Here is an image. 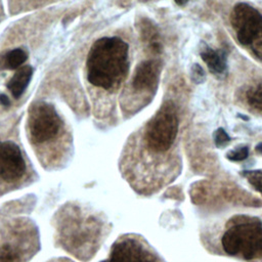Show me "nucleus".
Masks as SVG:
<instances>
[{
  "mask_svg": "<svg viewBox=\"0 0 262 262\" xmlns=\"http://www.w3.org/2000/svg\"><path fill=\"white\" fill-rule=\"evenodd\" d=\"M87 79L103 89L117 87L129 68V46L119 37H103L92 45L86 62Z\"/></svg>",
  "mask_w": 262,
  "mask_h": 262,
  "instance_id": "f257e3e1",
  "label": "nucleus"
},
{
  "mask_svg": "<svg viewBox=\"0 0 262 262\" xmlns=\"http://www.w3.org/2000/svg\"><path fill=\"white\" fill-rule=\"evenodd\" d=\"M228 224L221 238L225 253L245 260L262 258V221L257 217L238 215Z\"/></svg>",
  "mask_w": 262,
  "mask_h": 262,
  "instance_id": "f03ea898",
  "label": "nucleus"
},
{
  "mask_svg": "<svg viewBox=\"0 0 262 262\" xmlns=\"http://www.w3.org/2000/svg\"><path fill=\"white\" fill-rule=\"evenodd\" d=\"M178 131V117L174 104L165 102L148 122L145 131L147 146L156 151L168 150L173 144Z\"/></svg>",
  "mask_w": 262,
  "mask_h": 262,
  "instance_id": "7ed1b4c3",
  "label": "nucleus"
},
{
  "mask_svg": "<svg viewBox=\"0 0 262 262\" xmlns=\"http://www.w3.org/2000/svg\"><path fill=\"white\" fill-rule=\"evenodd\" d=\"M231 24L241 44L249 46L262 58V15L251 5L238 3L231 14Z\"/></svg>",
  "mask_w": 262,
  "mask_h": 262,
  "instance_id": "20e7f679",
  "label": "nucleus"
},
{
  "mask_svg": "<svg viewBox=\"0 0 262 262\" xmlns=\"http://www.w3.org/2000/svg\"><path fill=\"white\" fill-rule=\"evenodd\" d=\"M60 126L61 120L52 104L38 101L31 107L28 129L33 142L44 143L53 139L58 134Z\"/></svg>",
  "mask_w": 262,
  "mask_h": 262,
  "instance_id": "39448f33",
  "label": "nucleus"
},
{
  "mask_svg": "<svg viewBox=\"0 0 262 262\" xmlns=\"http://www.w3.org/2000/svg\"><path fill=\"white\" fill-rule=\"evenodd\" d=\"M26 162L20 148L12 141H0V179L11 182L24 176Z\"/></svg>",
  "mask_w": 262,
  "mask_h": 262,
  "instance_id": "423d86ee",
  "label": "nucleus"
},
{
  "mask_svg": "<svg viewBox=\"0 0 262 262\" xmlns=\"http://www.w3.org/2000/svg\"><path fill=\"white\" fill-rule=\"evenodd\" d=\"M101 262H157V260L140 243L133 238H125L115 244L110 257Z\"/></svg>",
  "mask_w": 262,
  "mask_h": 262,
  "instance_id": "0eeeda50",
  "label": "nucleus"
},
{
  "mask_svg": "<svg viewBox=\"0 0 262 262\" xmlns=\"http://www.w3.org/2000/svg\"><path fill=\"white\" fill-rule=\"evenodd\" d=\"M161 64L156 59L141 61L135 69L132 86L135 90L143 91L152 89L159 80Z\"/></svg>",
  "mask_w": 262,
  "mask_h": 262,
  "instance_id": "6e6552de",
  "label": "nucleus"
},
{
  "mask_svg": "<svg viewBox=\"0 0 262 262\" xmlns=\"http://www.w3.org/2000/svg\"><path fill=\"white\" fill-rule=\"evenodd\" d=\"M33 73L34 70L31 66H24L18 68L8 81L7 88L14 98H18L23 95L33 77Z\"/></svg>",
  "mask_w": 262,
  "mask_h": 262,
  "instance_id": "1a4fd4ad",
  "label": "nucleus"
},
{
  "mask_svg": "<svg viewBox=\"0 0 262 262\" xmlns=\"http://www.w3.org/2000/svg\"><path fill=\"white\" fill-rule=\"evenodd\" d=\"M202 59L207 64L211 73L221 75L226 71V53L224 51H216L205 45L201 51Z\"/></svg>",
  "mask_w": 262,
  "mask_h": 262,
  "instance_id": "9d476101",
  "label": "nucleus"
},
{
  "mask_svg": "<svg viewBox=\"0 0 262 262\" xmlns=\"http://www.w3.org/2000/svg\"><path fill=\"white\" fill-rule=\"evenodd\" d=\"M140 34L143 42H145L149 50L154 53H160L162 50V44L160 41V35L157 27L148 19H142L140 24Z\"/></svg>",
  "mask_w": 262,
  "mask_h": 262,
  "instance_id": "9b49d317",
  "label": "nucleus"
},
{
  "mask_svg": "<svg viewBox=\"0 0 262 262\" xmlns=\"http://www.w3.org/2000/svg\"><path fill=\"white\" fill-rule=\"evenodd\" d=\"M28 54L23 48H14L0 57L1 70H17L27 60Z\"/></svg>",
  "mask_w": 262,
  "mask_h": 262,
  "instance_id": "f8f14e48",
  "label": "nucleus"
},
{
  "mask_svg": "<svg viewBox=\"0 0 262 262\" xmlns=\"http://www.w3.org/2000/svg\"><path fill=\"white\" fill-rule=\"evenodd\" d=\"M247 100L251 106L262 113V83L248 90Z\"/></svg>",
  "mask_w": 262,
  "mask_h": 262,
  "instance_id": "ddd939ff",
  "label": "nucleus"
},
{
  "mask_svg": "<svg viewBox=\"0 0 262 262\" xmlns=\"http://www.w3.org/2000/svg\"><path fill=\"white\" fill-rule=\"evenodd\" d=\"M242 176L248 179L249 183L262 194V171L261 170H245L241 172Z\"/></svg>",
  "mask_w": 262,
  "mask_h": 262,
  "instance_id": "4468645a",
  "label": "nucleus"
},
{
  "mask_svg": "<svg viewBox=\"0 0 262 262\" xmlns=\"http://www.w3.org/2000/svg\"><path fill=\"white\" fill-rule=\"evenodd\" d=\"M20 259L18 251L8 244L0 247V262H18Z\"/></svg>",
  "mask_w": 262,
  "mask_h": 262,
  "instance_id": "2eb2a0df",
  "label": "nucleus"
},
{
  "mask_svg": "<svg viewBox=\"0 0 262 262\" xmlns=\"http://www.w3.org/2000/svg\"><path fill=\"white\" fill-rule=\"evenodd\" d=\"M249 147L247 145L235 147L226 154V158L232 162H241L248 158Z\"/></svg>",
  "mask_w": 262,
  "mask_h": 262,
  "instance_id": "dca6fc26",
  "label": "nucleus"
},
{
  "mask_svg": "<svg viewBox=\"0 0 262 262\" xmlns=\"http://www.w3.org/2000/svg\"><path fill=\"white\" fill-rule=\"evenodd\" d=\"M230 141L229 135L223 128H218L214 133V142L217 147L225 146Z\"/></svg>",
  "mask_w": 262,
  "mask_h": 262,
  "instance_id": "f3484780",
  "label": "nucleus"
},
{
  "mask_svg": "<svg viewBox=\"0 0 262 262\" xmlns=\"http://www.w3.org/2000/svg\"><path fill=\"white\" fill-rule=\"evenodd\" d=\"M206 76L203 68L200 64H193L191 68V79L194 83L204 82Z\"/></svg>",
  "mask_w": 262,
  "mask_h": 262,
  "instance_id": "a211bd4d",
  "label": "nucleus"
},
{
  "mask_svg": "<svg viewBox=\"0 0 262 262\" xmlns=\"http://www.w3.org/2000/svg\"><path fill=\"white\" fill-rule=\"evenodd\" d=\"M0 104L3 106H9L10 100L5 94H0Z\"/></svg>",
  "mask_w": 262,
  "mask_h": 262,
  "instance_id": "6ab92c4d",
  "label": "nucleus"
},
{
  "mask_svg": "<svg viewBox=\"0 0 262 262\" xmlns=\"http://www.w3.org/2000/svg\"><path fill=\"white\" fill-rule=\"evenodd\" d=\"M256 151L262 155V142H259V143L256 145Z\"/></svg>",
  "mask_w": 262,
  "mask_h": 262,
  "instance_id": "aec40b11",
  "label": "nucleus"
},
{
  "mask_svg": "<svg viewBox=\"0 0 262 262\" xmlns=\"http://www.w3.org/2000/svg\"><path fill=\"white\" fill-rule=\"evenodd\" d=\"M175 2H176V4H178V5H184V4H186L187 2H188V0H174Z\"/></svg>",
  "mask_w": 262,
  "mask_h": 262,
  "instance_id": "412c9836",
  "label": "nucleus"
}]
</instances>
